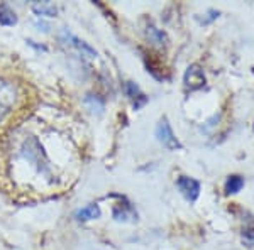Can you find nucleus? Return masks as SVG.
<instances>
[{"mask_svg": "<svg viewBox=\"0 0 254 250\" xmlns=\"http://www.w3.org/2000/svg\"><path fill=\"white\" fill-rule=\"evenodd\" d=\"M156 139L159 144H163L168 150H180L182 149V142L176 139V135L173 134V129H171L170 122H168L166 117H163L161 120L158 122L156 125Z\"/></svg>", "mask_w": 254, "mask_h": 250, "instance_id": "obj_1", "label": "nucleus"}, {"mask_svg": "<svg viewBox=\"0 0 254 250\" xmlns=\"http://www.w3.org/2000/svg\"><path fill=\"white\" fill-rule=\"evenodd\" d=\"M183 83H185L187 90L190 92H196V90L203 88L207 83V78L203 69L198 66V64H190L187 68L185 75H183Z\"/></svg>", "mask_w": 254, "mask_h": 250, "instance_id": "obj_2", "label": "nucleus"}, {"mask_svg": "<svg viewBox=\"0 0 254 250\" xmlns=\"http://www.w3.org/2000/svg\"><path fill=\"white\" fill-rule=\"evenodd\" d=\"M176 186H178L180 193L185 196V200L188 201H196V198L200 196V183L193 178H188V176H180L178 181H176Z\"/></svg>", "mask_w": 254, "mask_h": 250, "instance_id": "obj_3", "label": "nucleus"}, {"mask_svg": "<svg viewBox=\"0 0 254 250\" xmlns=\"http://www.w3.org/2000/svg\"><path fill=\"white\" fill-rule=\"evenodd\" d=\"M63 38L66 39V43H69L71 46H75L76 49H78L81 54H87V56H90V58H95L97 56L95 49L90 46V44L85 43V41H81V39L76 38V36H73L68 29H63Z\"/></svg>", "mask_w": 254, "mask_h": 250, "instance_id": "obj_4", "label": "nucleus"}, {"mask_svg": "<svg viewBox=\"0 0 254 250\" xmlns=\"http://www.w3.org/2000/svg\"><path fill=\"white\" fill-rule=\"evenodd\" d=\"M12 103H14V90L7 83L0 81V118L9 112Z\"/></svg>", "mask_w": 254, "mask_h": 250, "instance_id": "obj_5", "label": "nucleus"}, {"mask_svg": "<svg viewBox=\"0 0 254 250\" xmlns=\"http://www.w3.org/2000/svg\"><path fill=\"white\" fill-rule=\"evenodd\" d=\"M98 216H100V206L97 203H90L76 211L75 218L78 221H90V220H97Z\"/></svg>", "mask_w": 254, "mask_h": 250, "instance_id": "obj_6", "label": "nucleus"}, {"mask_svg": "<svg viewBox=\"0 0 254 250\" xmlns=\"http://www.w3.org/2000/svg\"><path fill=\"white\" fill-rule=\"evenodd\" d=\"M32 12L36 15H46V17H55L58 14V7L55 5L53 2H34L32 3Z\"/></svg>", "mask_w": 254, "mask_h": 250, "instance_id": "obj_7", "label": "nucleus"}, {"mask_svg": "<svg viewBox=\"0 0 254 250\" xmlns=\"http://www.w3.org/2000/svg\"><path fill=\"white\" fill-rule=\"evenodd\" d=\"M146 36H147V39L153 44H156V46H166V43H168L166 32L154 27L153 24H149V26L146 27Z\"/></svg>", "mask_w": 254, "mask_h": 250, "instance_id": "obj_8", "label": "nucleus"}, {"mask_svg": "<svg viewBox=\"0 0 254 250\" xmlns=\"http://www.w3.org/2000/svg\"><path fill=\"white\" fill-rule=\"evenodd\" d=\"M244 186V178H241V176L237 174H232L227 178V181H225V193L227 195H236V193H239L243 190Z\"/></svg>", "mask_w": 254, "mask_h": 250, "instance_id": "obj_9", "label": "nucleus"}, {"mask_svg": "<svg viewBox=\"0 0 254 250\" xmlns=\"http://www.w3.org/2000/svg\"><path fill=\"white\" fill-rule=\"evenodd\" d=\"M0 24L2 26H14L17 24V15L9 5H0Z\"/></svg>", "mask_w": 254, "mask_h": 250, "instance_id": "obj_10", "label": "nucleus"}, {"mask_svg": "<svg viewBox=\"0 0 254 250\" xmlns=\"http://www.w3.org/2000/svg\"><path fill=\"white\" fill-rule=\"evenodd\" d=\"M124 92H126V95L129 98H132V100H136V98L141 95V90H139V87L134 81H127L124 85Z\"/></svg>", "mask_w": 254, "mask_h": 250, "instance_id": "obj_11", "label": "nucleus"}, {"mask_svg": "<svg viewBox=\"0 0 254 250\" xmlns=\"http://www.w3.org/2000/svg\"><path fill=\"white\" fill-rule=\"evenodd\" d=\"M85 103L92 105V108H97L98 113H100L102 110H104V101H100L97 97H93V95H88L87 98H85Z\"/></svg>", "mask_w": 254, "mask_h": 250, "instance_id": "obj_12", "label": "nucleus"}, {"mask_svg": "<svg viewBox=\"0 0 254 250\" xmlns=\"http://www.w3.org/2000/svg\"><path fill=\"white\" fill-rule=\"evenodd\" d=\"M207 15H208V17H207L205 20H203V24H210L212 20H215V19H217V17H219V15H220V12H219V10H214V9H210V10L207 12Z\"/></svg>", "mask_w": 254, "mask_h": 250, "instance_id": "obj_13", "label": "nucleus"}, {"mask_svg": "<svg viewBox=\"0 0 254 250\" xmlns=\"http://www.w3.org/2000/svg\"><path fill=\"white\" fill-rule=\"evenodd\" d=\"M146 101H147V98L141 93V95H139V97L136 98V100H134V108H136V110H137V108H141V106L144 105Z\"/></svg>", "mask_w": 254, "mask_h": 250, "instance_id": "obj_14", "label": "nucleus"}, {"mask_svg": "<svg viewBox=\"0 0 254 250\" xmlns=\"http://www.w3.org/2000/svg\"><path fill=\"white\" fill-rule=\"evenodd\" d=\"M36 26L38 27H44V32H49V26L46 22H41V20H38V22H36Z\"/></svg>", "mask_w": 254, "mask_h": 250, "instance_id": "obj_15", "label": "nucleus"}]
</instances>
